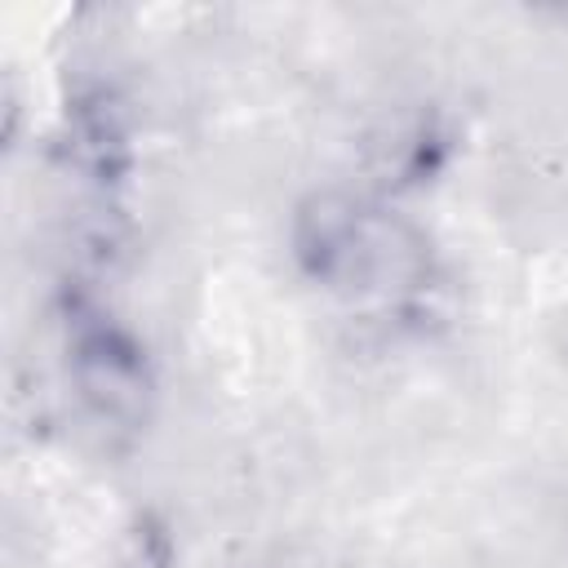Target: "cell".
Listing matches in <instances>:
<instances>
[{
    "label": "cell",
    "instance_id": "1",
    "mask_svg": "<svg viewBox=\"0 0 568 568\" xmlns=\"http://www.w3.org/2000/svg\"><path fill=\"white\" fill-rule=\"evenodd\" d=\"M297 271L337 302L413 311L435 288L426 231L377 195L311 191L288 222Z\"/></svg>",
    "mask_w": 568,
    "mask_h": 568
},
{
    "label": "cell",
    "instance_id": "2",
    "mask_svg": "<svg viewBox=\"0 0 568 568\" xmlns=\"http://www.w3.org/2000/svg\"><path fill=\"white\" fill-rule=\"evenodd\" d=\"M67 382L80 408L111 435H138L155 408V368L133 328L102 311H75L67 328Z\"/></svg>",
    "mask_w": 568,
    "mask_h": 568
},
{
    "label": "cell",
    "instance_id": "3",
    "mask_svg": "<svg viewBox=\"0 0 568 568\" xmlns=\"http://www.w3.org/2000/svg\"><path fill=\"white\" fill-rule=\"evenodd\" d=\"M67 155L84 178H93L102 186H111L129 173V129L106 93L75 102L71 129H67Z\"/></svg>",
    "mask_w": 568,
    "mask_h": 568
}]
</instances>
